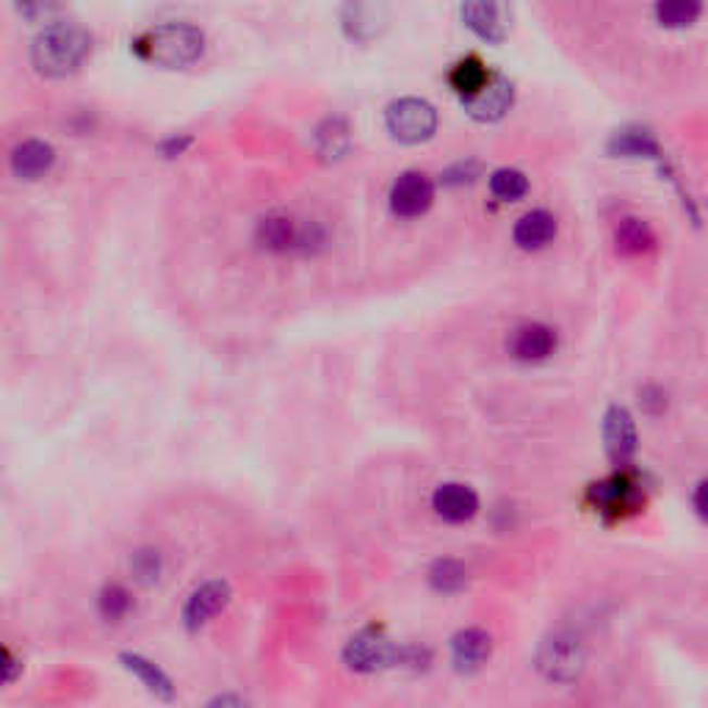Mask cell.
<instances>
[{
    "label": "cell",
    "instance_id": "cb8c5ba5",
    "mask_svg": "<svg viewBox=\"0 0 708 708\" xmlns=\"http://www.w3.org/2000/svg\"><path fill=\"white\" fill-rule=\"evenodd\" d=\"M429 584L443 595L459 593L465 584H468V568L457 559H438L429 570Z\"/></svg>",
    "mask_w": 708,
    "mask_h": 708
},
{
    "label": "cell",
    "instance_id": "ac0fdd59",
    "mask_svg": "<svg viewBox=\"0 0 708 708\" xmlns=\"http://www.w3.org/2000/svg\"><path fill=\"white\" fill-rule=\"evenodd\" d=\"M513 239L520 250L534 252L548 246L556 239V219L548 211H529L526 216H520L518 225L513 230Z\"/></svg>",
    "mask_w": 708,
    "mask_h": 708
},
{
    "label": "cell",
    "instance_id": "5b68a950",
    "mask_svg": "<svg viewBox=\"0 0 708 708\" xmlns=\"http://www.w3.org/2000/svg\"><path fill=\"white\" fill-rule=\"evenodd\" d=\"M590 498L593 507L606 518H625V515L636 513L642 507V488L629 473H615V477L604 479V482L590 488Z\"/></svg>",
    "mask_w": 708,
    "mask_h": 708
},
{
    "label": "cell",
    "instance_id": "4fadbf2b",
    "mask_svg": "<svg viewBox=\"0 0 708 708\" xmlns=\"http://www.w3.org/2000/svg\"><path fill=\"white\" fill-rule=\"evenodd\" d=\"M432 507L448 523H465L479 513V495L468 484H440L432 495Z\"/></svg>",
    "mask_w": 708,
    "mask_h": 708
},
{
    "label": "cell",
    "instance_id": "277c9868",
    "mask_svg": "<svg viewBox=\"0 0 708 708\" xmlns=\"http://www.w3.org/2000/svg\"><path fill=\"white\" fill-rule=\"evenodd\" d=\"M343 661L354 672H377L385 667L402 665V647L393 645L382 631L368 629L352 636L343 650Z\"/></svg>",
    "mask_w": 708,
    "mask_h": 708
},
{
    "label": "cell",
    "instance_id": "52a82bcc",
    "mask_svg": "<svg viewBox=\"0 0 708 708\" xmlns=\"http://www.w3.org/2000/svg\"><path fill=\"white\" fill-rule=\"evenodd\" d=\"M463 20L482 42L501 45L509 34V12L504 0H465Z\"/></svg>",
    "mask_w": 708,
    "mask_h": 708
},
{
    "label": "cell",
    "instance_id": "8992f818",
    "mask_svg": "<svg viewBox=\"0 0 708 708\" xmlns=\"http://www.w3.org/2000/svg\"><path fill=\"white\" fill-rule=\"evenodd\" d=\"M538 667L551 678V681H559V684L576 681L581 667H584L581 645L573 640V636L556 634L554 640H548L543 647H540Z\"/></svg>",
    "mask_w": 708,
    "mask_h": 708
},
{
    "label": "cell",
    "instance_id": "30bf717a",
    "mask_svg": "<svg viewBox=\"0 0 708 708\" xmlns=\"http://www.w3.org/2000/svg\"><path fill=\"white\" fill-rule=\"evenodd\" d=\"M232 598V590L227 581H205L202 586H197L194 593L189 595L184 606V623L189 631L202 629L208 623L211 617L219 615Z\"/></svg>",
    "mask_w": 708,
    "mask_h": 708
},
{
    "label": "cell",
    "instance_id": "d4e9b609",
    "mask_svg": "<svg viewBox=\"0 0 708 708\" xmlns=\"http://www.w3.org/2000/svg\"><path fill=\"white\" fill-rule=\"evenodd\" d=\"M490 191H493L495 200L515 202L529 191V180H526L523 172L518 169H498L490 177Z\"/></svg>",
    "mask_w": 708,
    "mask_h": 708
},
{
    "label": "cell",
    "instance_id": "ba28073f",
    "mask_svg": "<svg viewBox=\"0 0 708 708\" xmlns=\"http://www.w3.org/2000/svg\"><path fill=\"white\" fill-rule=\"evenodd\" d=\"M343 31L354 42H371L388 25L385 0H346L341 12Z\"/></svg>",
    "mask_w": 708,
    "mask_h": 708
},
{
    "label": "cell",
    "instance_id": "ffe728a7",
    "mask_svg": "<svg viewBox=\"0 0 708 708\" xmlns=\"http://www.w3.org/2000/svg\"><path fill=\"white\" fill-rule=\"evenodd\" d=\"M119 661H123L125 670L134 672V675L139 678L141 684L153 692L155 697H161V700H172V697H175V686H172L169 675L161 672L153 661H147L144 656H136V654H123L119 656Z\"/></svg>",
    "mask_w": 708,
    "mask_h": 708
},
{
    "label": "cell",
    "instance_id": "6da1fadb",
    "mask_svg": "<svg viewBox=\"0 0 708 708\" xmlns=\"http://www.w3.org/2000/svg\"><path fill=\"white\" fill-rule=\"evenodd\" d=\"M92 50V37L75 23L50 25L34 39L31 64L45 78H64L73 75Z\"/></svg>",
    "mask_w": 708,
    "mask_h": 708
},
{
    "label": "cell",
    "instance_id": "7a4b0ae2",
    "mask_svg": "<svg viewBox=\"0 0 708 708\" xmlns=\"http://www.w3.org/2000/svg\"><path fill=\"white\" fill-rule=\"evenodd\" d=\"M205 50V34L191 23H166L136 39V53L144 62L166 69H184L194 64Z\"/></svg>",
    "mask_w": 708,
    "mask_h": 708
},
{
    "label": "cell",
    "instance_id": "5bb4252c",
    "mask_svg": "<svg viewBox=\"0 0 708 708\" xmlns=\"http://www.w3.org/2000/svg\"><path fill=\"white\" fill-rule=\"evenodd\" d=\"M509 352L526 363L545 361V357H551L556 352V332L551 330L548 324H523L509 338Z\"/></svg>",
    "mask_w": 708,
    "mask_h": 708
},
{
    "label": "cell",
    "instance_id": "4dcf8cb0",
    "mask_svg": "<svg viewBox=\"0 0 708 708\" xmlns=\"http://www.w3.org/2000/svg\"><path fill=\"white\" fill-rule=\"evenodd\" d=\"M692 504H695V513L700 515L703 520H708V479H706V482L697 484L695 498H692Z\"/></svg>",
    "mask_w": 708,
    "mask_h": 708
},
{
    "label": "cell",
    "instance_id": "4316f807",
    "mask_svg": "<svg viewBox=\"0 0 708 708\" xmlns=\"http://www.w3.org/2000/svg\"><path fill=\"white\" fill-rule=\"evenodd\" d=\"M134 573L139 576V581L150 584L161 576V554L153 548H144L139 554H134Z\"/></svg>",
    "mask_w": 708,
    "mask_h": 708
},
{
    "label": "cell",
    "instance_id": "8fae6325",
    "mask_svg": "<svg viewBox=\"0 0 708 708\" xmlns=\"http://www.w3.org/2000/svg\"><path fill=\"white\" fill-rule=\"evenodd\" d=\"M513 80L504 78V75H493L477 98L465 100V109L479 123H498L501 116L509 111V105H513Z\"/></svg>",
    "mask_w": 708,
    "mask_h": 708
},
{
    "label": "cell",
    "instance_id": "484cf974",
    "mask_svg": "<svg viewBox=\"0 0 708 708\" xmlns=\"http://www.w3.org/2000/svg\"><path fill=\"white\" fill-rule=\"evenodd\" d=\"M130 604H134L130 593L119 584H109L103 593H100V615H103L105 620H123L130 611Z\"/></svg>",
    "mask_w": 708,
    "mask_h": 708
},
{
    "label": "cell",
    "instance_id": "f1b7e54d",
    "mask_svg": "<svg viewBox=\"0 0 708 708\" xmlns=\"http://www.w3.org/2000/svg\"><path fill=\"white\" fill-rule=\"evenodd\" d=\"M17 9L25 20L37 23V20L48 17V14L53 12L55 0H17Z\"/></svg>",
    "mask_w": 708,
    "mask_h": 708
},
{
    "label": "cell",
    "instance_id": "44dd1931",
    "mask_svg": "<svg viewBox=\"0 0 708 708\" xmlns=\"http://www.w3.org/2000/svg\"><path fill=\"white\" fill-rule=\"evenodd\" d=\"M349 141H352V134H349V125L343 123L341 116H330L324 119L316 130V150L324 161H338L346 155Z\"/></svg>",
    "mask_w": 708,
    "mask_h": 708
},
{
    "label": "cell",
    "instance_id": "83f0119b",
    "mask_svg": "<svg viewBox=\"0 0 708 708\" xmlns=\"http://www.w3.org/2000/svg\"><path fill=\"white\" fill-rule=\"evenodd\" d=\"M615 147L623 155L656 153V144L650 139H647V134H620V136H617Z\"/></svg>",
    "mask_w": 708,
    "mask_h": 708
},
{
    "label": "cell",
    "instance_id": "7402d4cb",
    "mask_svg": "<svg viewBox=\"0 0 708 708\" xmlns=\"http://www.w3.org/2000/svg\"><path fill=\"white\" fill-rule=\"evenodd\" d=\"M615 244L617 252H623V255H645V252L654 250L656 236L647 222L623 219L615 230Z\"/></svg>",
    "mask_w": 708,
    "mask_h": 708
},
{
    "label": "cell",
    "instance_id": "d6986e66",
    "mask_svg": "<svg viewBox=\"0 0 708 708\" xmlns=\"http://www.w3.org/2000/svg\"><path fill=\"white\" fill-rule=\"evenodd\" d=\"M490 78H493V75L488 73V67H484L479 55H465V59H459V62L454 64L452 73H448V84H452V89L463 100L477 98L484 86H488Z\"/></svg>",
    "mask_w": 708,
    "mask_h": 708
},
{
    "label": "cell",
    "instance_id": "603a6c76",
    "mask_svg": "<svg viewBox=\"0 0 708 708\" xmlns=\"http://www.w3.org/2000/svg\"><path fill=\"white\" fill-rule=\"evenodd\" d=\"M703 14V0H656V20L670 31H684Z\"/></svg>",
    "mask_w": 708,
    "mask_h": 708
},
{
    "label": "cell",
    "instance_id": "9a60e30c",
    "mask_svg": "<svg viewBox=\"0 0 708 708\" xmlns=\"http://www.w3.org/2000/svg\"><path fill=\"white\" fill-rule=\"evenodd\" d=\"M257 244L269 252H288V250H307L311 236L307 230H300L288 216H266L257 225Z\"/></svg>",
    "mask_w": 708,
    "mask_h": 708
},
{
    "label": "cell",
    "instance_id": "1f68e13d",
    "mask_svg": "<svg viewBox=\"0 0 708 708\" xmlns=\"http://www.w3.org/2000/svg\"><path fill=\"white\" fill-rule=\"evenodd\" d=\"M3 661H7V665H3V667H7V684H12L14 678H17V659H14L9 647L3 650Z\"/></svg>",
    "mask_w": 708,
    "mask_h": 708
},
{
    "label": "cell",
    "instance_id": "2e32d148",
    "mask_svg": "<svg viewBox=\"0 0 708 708\" xmlns=\"http://www.w3.org/2000/svg\"><path fill=\"white\" fill-rule=\"evenodd\" d=\"M493 640L482 629H465L452 640V661L459 672H477L488 665Z\"/></svg>",
    "mask_w": 708,
    "mask_h": 708
},
{
    "label": "cell",
    "instance_id": "e0dca14e",
    "mask_svg": "<svg viewBox=\"0 0 708 708\" xmlns=\"http://www.w3.org/2000/svg\"><path fill=\"white\" fill-rule=\"evenodd\" d=\"M55 164V150L48 141H23L14 147L12 153V172L20 180H39L42 175H48L50 166Z\"/></svg>",
    "mask_w": 708,
    "mask_h": 708
},
{
    "label": "cell",
    "instance_id": "7c38bea8",
    "mask_svg": "<svg viewBox=\"0 0 708 708\" xmlns=\"http://www.w3.org/2000/svg\"><path fill=\"white\" fill-rule=\"evenodd\" d=\"M606 452L617 465H625L636 452V427L625 407H611L604 418Z\"/></svg>",
    "mask_w": 708,
    "mask_h": 708
},
{
    "label": "cell",
    "instance_id": "9c48e42d",
    "mask_svg": "<svg viewBox=\"0 0 708 708\" xmlns=\"http://www.w3.org/2000/svg\"><path fill=\"white\" fill-rule=\"evenodd\" d=\"M434 186L423 172H404L391 189V211L402 219H416L432 208Z\"/></svg>",
    "mask_w": 708,
    "mask_h": 708
},
{
    "label": "cell",
    "instance_id": "f546056e",
    "mask_svg": "<svg viewBox=\"0 0 708 708\" xmlns=\"http://www.w3.org/2000/svg\"><path fill=\"white\" fill-rule=\"evenodd\" d=\"M642 404H645L647 413H656L654 404H659V409H665L667 396L659 391V388H645V391H642Z\"/></svg>",
    "mask_w": 708,
    "mask_h": 708
},
{
    "label": "cell",
    "instance_id": "3957f363",
    "mask_svg": "<svg viewBox=\"0 0 708 708\" xmlns=\"http://www.w3.org/2000/svg\"><path fill=\"white\" fill-rule=\"evenodd\" d=\"M388 134L402 144H421L438 130V111L421 98H402L385 111Z\"/></svg>",
    "mask_w": 708,
    "mask_h": 708
}]
</instances>
